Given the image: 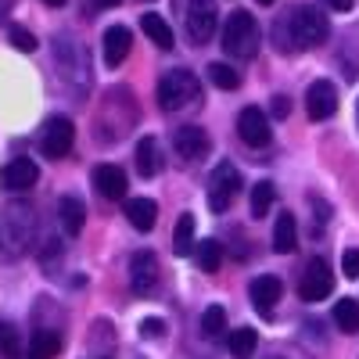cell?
Listing matches in <instances>:
<instances>
[{
    "instance_id": "1",
    "label": "cell",
    "mask_w": 359,
    "mask_h": 359,
    "mask_svg": "<svg viewBox=\"0 0 359 359\" xmlns=\"http://www.w3.org/2000/svg\"><path fill=\"white\" fill-rule=\"evenodd\" d=\"M327 33H331V25H327L323 11L313 8V4H294L277 25H273V36L284 40L280 50H291L294 47H320L327 40Z\"/></svg>"
},
{
    "instance_id": "2",
    "label": "cell",
    "mask_w": 359,
    "mask_h": 359,
    "mask_svg": "<svg viewBox=\"0 0 359 359\" xmlns=\"http://www.w3.org/2000/svg\"><path fill=\"white\" fill-rule=\"evenodd\" d=\"M262 33H259V22L248 11H230L223 22V50L237 62H248V57L259 54Z\"/></svg>"
},
{
    "instance_id": "3",
    "label": "cell",
    "mask_w": 359,
    "mask_h": 359,
    "mask_svg": "<svg viewBox=\"0 0 359 359\" xmlns=\"http://www.w3.org/2000/svg\"><path fill=\"white\" fill-rule=\"evenodd\" d=\"M201 101V83L194 72L187 69H172L158 79V104L162 111H184V108H198Z\"/></svg>"
},
{
    "instance_id": "4",
    "label": "cell",
    "mask_w": 359,
    "mask_h": 359,
    "mask_svg": "<svg viewBox=\"0 0 359 359\" xmlns=\"http://www.w3.org/2000/svg\"><path fill=\"white\" fill-rule=\"evenodd\" d=\"M237 187H241V172H237V165L219 162L212 169V176H208V208H212L216 216H223L230 208V201H233V194H237Z\"/></svg>"
},
{
    "instance_id": "5",
    "label": "cell",
    "mask_w": 359,
    "mask_h": 359,
    "mask_svg": "<svg viewBox=\"0 0 359 359\" xmlns=\"http://www.w3.org/2000/svg\"><path fill=\"white\" fill-rule=\"evenodd\" d=\"M72 140H76V126H72V118L65 115H54L43 123L40 130V151L47 158H65L72 151Z\"/></svg>"
},
{
    "instance_id": "6",
    "label": "cell",
    "mask_w": 359,
    "mask_h": 359,
    "mask_svg": "<svg viewBox=\"0 0 359 359\" xmlns=\"http://www.w3.org/2000/svg\"><path fill=\"white\" fill-rule=\"evenodd\" d=\"M334 291V273H331V266H327L323 259H313L306 266V273L302 280H298V294L306 298V302H323L327 294Z\"/></svg>"
},
{
    "instance_id": "7",
    "label": "cell",
    "mask_w": 359,
    "mask_h": 359,
    "mask_svg": "<svg viewBox=\"0 0 359 359\" xmlns=\"http://www.w3.org/2000/svg\"><path fill=\"white\" fill-rule=\"evenodd\" d=\"M216 18H219L216 0H191L187 4V36L194 43H208L216 33Z\"/></svg>"
},
{
    "instance_id": "8",
    "label": "cell",
    "mask_w": 359,
    "mask_h": 359,
    "mask_svg": "<svg viewBox=\"0 0 359 359\" xmlns=\"http://www.w3.org/2000/svg\"><path fill=\"white\" fill-rule=\"evenodd\" d=\"M338 111V90L331 79H316L309 83L306 90V115L313 118V123H323V118H331Z\"/></svg>"
},
{
    "instance_id": "9",
    "label": "cell",
    "mask_w": 359,
    "mask_h": 359,
    "mask_svg": "<svg viewBox=\"0 0 359 359\" xmlns=\"http://www.w3.org/2000/svg\"><path fill=\"white\" fill-rule=\"evenodd\" d=\"M130 287H133V294H151L158 287V259H155V252H137L130 259Z\"/></svg>"
},
{
    "instance_id": "10",
    "label": "cell",
    "mask_w": 359,
    "mask_h": 359,
    "mask_svg": "<svg viewBox=\"0 0 359 359\" xmlns=\"http://www.w3.org/2000/svg\"><path fill=\"white\" fill-rule=\"evenodd\" d=\"M237 133H241V140L248 147H266L273 140V130H269V118L262 108H245L241 118H237Z\"/></svg>"
},
{
    "instance_id": "11",
    "label": "cell",
    "mask_w": 359,
    "mask_h": 359,
    "mask_svg": "<svg viewBox=\"0 0 359 359\" xmlns=\"http://www.w3.org/2000/svg\"><path fill=\"white\" fill-rule=\"evenodd\" d=\"M40 180V169L33 158H11L4 169H0V184L8 191H29Z\"/></svg>"
},
{
    "instance_id": "12",
    "label": "cell",
    "mask_w": 359,
    "mask_h": 359,
    "mask_svg": "<svg viewBox=\"0 0 359 359\" xmlns=\"http://www.w3.org/2000/svg\"><path fill=\"white\" fill-rule=\"evenodd\" d=\"M172 147H176L180 158L194 162L208 151V133L201 126H180V130H172Z\"/></svg>"
},
{
    "instance_id": "13",
    "label": "cell",
    "mask_w": 359,
    "mask_h": 359,
    "mask_svg": "<svg viewBox=\"0 0 359 359\" xmlns=\"http://www.w3.org/2000/svg\"><path fill=\"white\" fill-rule=\"evenodd\" d=\"M94 187H97V194L108 198V201H123L130 184H126V172H123V169L111 165V162H104V165L94 169Z\"/></svg>"
},
{
    "instance_id": "14",
    "label": "cell",
    "mask_w": 359,
    "mask_h": 359,
    "mask_svg": "<svg viewBox=\"0 0 359 359\" xmlns=\"http://www.w3.org/2000/svg\"><path fill=\"white\" fill-rule=\"evenodd\" d=\"M130 47H133V33L126 25H111L104 29V65L108 69H118L130 57Z\"/></svg>"
},
{
    "instance_id": "15",
    "label": "cell",
    "mask_w": 359,
    "mask_h": 359,
    "mask_svg": "<svg viewBox=\"0 0 359 359\" xmlns=\"http://www.w3.org/2000/svg\"><path fill=\"white\" fill-rule=\"evenodd\" d=\"M248 294H252V306L259 313H273V306L280 302V294H284V284L277 277H255Z\"/></svg>"
},
{
    "instance_id": "16",
    "label": "cell",
    "mask_w": 359,
    "mask_h": 359,
    "mask_svg": "<svg viewBox=\"0 0 359 359\" xmlns=\"http://www.w3.org/2000/svg\"><path fill=\"white\" fill-rule=\"evenodd\" d=\"M126 219L133 223V230L147 233V230L158 223V205L151 198H130L126 201Z\"/></svg>"
},
{
    "instance_id": "17",
    "label": "cell",
    "mask_w": 359,
    "mask_h": 359,
    "mask_svg": "<svg viewBox=\"0 0 359 359\" xmlns=\"http://www.w3.org/2000/svg\"><path fill=\"white\" fill-rule=\"evenodd\" d=\"M137 172H140L144 180H151V176L162 172V147H158L155 137H144V140L137 144Z\"/></svg>"
},
{
    "instance_id": "18",
    "label": "cell",
    "mask_w": 359,
    "mask_h": 359,
    "mask_svg": "<svg viewBox=\"0 0 359 359\" xmlns=\"http://www.w3.org/2000/svg\"><path fill=\"white\" fill-rule=\"evenodd\" d=\"M57 352H62V334L50 331V327H40V331L29 338L25 359H54Z\"/></svg>"
},
{
    "instance_id": "19",
    "label": "cell",
    "mask_w": 359,
    "mask_h": 359,
    "mask_svg": "<svg viewBox=\"0 0 359 359\" xmlns=\"http://www.w3.org/2000/svg\"><path fill=\"white\" fill-rule=\"evenodd\" d=\"M57 219H62V226H65L69 237L83 233V223H86V208H83V201L72 198V194H65L62 201H57Z\"/></svg>"
},
{
    "instance_id": "20",
    "label": "cell",
    "mask_w": 359,
    "mask_h": 359,
    "mask_svg": "<svg viewBox=\"0 0 359 359\" xmlns=\"http://www.w3.org/2000/svg\"><path fill=\"white\" fill-rule=\"evenodd\" d=\"M294 245H298V223H294L291 212H280L277 223H273V248H277L280 255H291Z\"/></svg>"
},
{
    "instance_id": "21",
    "label": "cell",
    "mask_w": 359,
    "mask_h": 359,
    "mask_svg": "<svg viewBox=\"0 0 359 359\" xmlns=\"http://www.w3.org/2000/svg\"><path fill=\"white\" fill-rule=\"evenodd\" d=\"M140 29L158 50H172V29H169V22L162 15H140Z\"/></svg>"
},
{
    "instance_id": "22",
    "label": "cell",
    "mask_w": 359,
    "mask_h": 359,
    "mask_svg": "<svg viewBox=\"0 0 359 359\" xmlns=\"http://www.w3.org/2000/svg\"><path fill=\"white\" fill-rule=\"evenodd\" d=\"M198 248V241H194V216L191 212H184L176 219V230H172V252L184 259V255H191Z\"/></svg>"
},
{
    "instance_id": "23",
    "label": "cell",
    "mask_w": 359,
    "mask_h": 359,
    "mask_svg": "<svg viewBox=\"0 0 359 359\" xmlns=\"http://www.w3.org/2000/svg\"><path fill=\"white\" fill-rule=\"evenodd\" d=\"M259 348V331L255 327H237V331L230 334V355L233 359H252Z\"/></svg>"
},
{
    "instance_id": "24",
    "label": "cell",
    "mask_w": 359,
    "mask_h": 359,
    "mask_svg": "<svg viewBox=\"0 0 359 359\" xmlns=\"http://www.w3.org/2000/svg\"><path fill=\"white\" fill-rule=\"evenodd\" d=\"M334 323L341 327L345 334L359 331V302H355V298H338V302H334Z\"/></svg>"
},
{
    "instance_id": "25",
    "label": "cell",
    "mask_w": 359,
    "mask_h": 359,
    "mask_svg": "<svg viewBox=\"0 0 359 359\" xmlns=\"http://www.w3.org/2000/svg\"><path fill=\"white\" fill-rule=\"evenodd\" d=\"M273 198H277V187L269 184V180H259V184L252 187V216L266 219V212L273 208Z\"/></svg>"
},
{
    "instance_id": "26",
    "label": "cell",
    "mask_w": 359,
    "mask_h": 359,
    "mask_svg": "<svg viewBox=\"0 0 359 359\" xmlns=\"http://www.w3.org/2000/svg\"><path fill=\"white\" fill-rule=\"evenodd\" d=\"M226 331H230V327H226V309L223 306H208L201 313V334L205 338H223Z\"/></svg>"
},
{
    "instance_id": "27",
    "label": "cell",
    "mask_w": 359,
    "mask_h": 359,
    "mask_svg": "<svg viewBox=\"0 0 359 359\" xmlns=\"http://www.w3.org/2000/svg\"><path fill=\"white\" fill-rule=\"evenodd\" d=\"M198 266L205 269V273H216V269L223 266V245L219 241H201L198 245Z\"/></svg>"
},
{
    "instance_id": "28",
    "label": "cell",
    "mask_w": 359,
    "mask_h": 359,
    "mask_svg": "<svg viewBox=\"0 0 359 359\" xmlns=\"http://www.w3.org/2000/svg\"><path fill=\"white\" fill-rule=\"evenodd\" d=\"M208 79H212L219 90H237V86H241V72L230 69V65H223V62L208 65Z\"/></svg>"
},
{
    "instance_id": "29",
    "label": "cell",
    "mask_w": 359,
    "mask_h": 359,
    "mask_svg": "<svg viewBox=\"0 0 359 359\" xmlns=\"http://www.w3.org/2000/svg\"><path fill=\"white\" fill-rule=\"evenodd\" d=\"M0 355L4 359H18L22 355V341H18V331L11 323H0Z\"/></svg>"
},
{
    "instance_id": "30",
    "label": "cell",
    "mask_w": 359,
    "mask_h": 359,
    "mask_svg": "<svg viewBox=\"0 0 359 359\" xmlns=\"http://www.w3.org/2000/svg\"><path fill=\"white\" fill-rule=\"evenodd\" d=\"M8 36H11V43H15L18 50H25V54H33V50H36V36L29 33V29H22V25H11V33H8Z\"/></svg>"
},
{
    "instance_id": "31",
    "label": "cell",
    "mask_w": 359,
    "mask_h": 359,
    "mask_svg": "<svg viewBox=\"0 0 359 359\" xmlns=\"http://www.w3.org/2000/svg\"><path fill=\"white\" fill-rule=\"evenodd\" d=\"M341 273H345L348 280L359 277V248H348V252L341 255Z\"/></svg>"
},
{
    "instance_id": "32",
    "label": "cell",
    "mask_w": 359,
    "mask_h": 359,
    "mask_svg": "<svg viewBox=\"0 0 359 359\" xmlns=\"http://www.w3.org/2000/svg\"><path fill=\"white\" fill-rule=\"evenodd\" d=\"M162 334H165V320L151 316V320L140 323V338H162Z\"/></svg>"
},
{
    "instance_id": "33",
    "label": "cell",
    "mask_w": 359,
    "mask_h": 359,
    "mask_svg": "<svg viewBox=\"0 0 359 359\" xmlns=\"http://www.w3.org/2000/svg\"><path fill=\"white\" fill-rule=\"evenodd\" d=\"M269 111H273V118H287L291 115V101L284 94H277L273 101H269Z\"/></svg>"
},
{
    "instance_id": "34",
    "label": "cell",
    "mask_w": 359,
    "mask_h": 359,
    "mask_svg": "<svg viewBox=\"0 0 359 359\" xmlns=\"http://www.w3.org/2000/svg\"><path fill=\"white\" fill-rule=\"evenodd\" d=\"M331 11H352V0H323Z\"/></svg>"
},
{
    "instance_id": "35",
    "label": "cell",
    "mask_w": 359,
    "mask_h": 359,
    "mask_svg": "<svg viewBox=\"0 0 359 359\" xmlns=\"http://www.w3.org/2000/svg\"><path fill=\"white\" fill-rule=\"evenodd\" d=\"M94 8H115V4H123V0H90Z\"/></svg>"
},
{
    "instance_id": "36",
    "label": "cell",
    "mask_w": 359,
    "mask_h": 359,
    "mask_svg": "<svg viewBox=\"0 0 359 359\" xmlns=\"http://www.w3.org/2000/svg\"><path fill=\"white\" fill-rule=\"evenodd\" d=\"M43 4H47V8H62V4H65V0H43Z\"/></svg>"
},
{
    "instance_id": "37",
    "label": "cell",
    "mask_w": 359,
    "mask_h": 359,
    "mask_svg": "<svg viewBox=\"0 0 359 359\" xmlns=\"http://www.w3.org/2000/svg\"><path fill=\"white\" fill-rule=\"evenodd\" d=\"M255 4H273V0H255Z\"/></svg>"
},
{
    "instance_id": "38",
    "label": "cell",
    "mask_w": 359,
    "mask_h": 359,
    "mask_svg": "<svg viewBox=\"0 0 359 359\" xmlns=\"http://www.w3.org/2000/svg\"><path fill=\"white\" fill-rule=\"evenodd\" d=\"M355 118H359V104H355Z\"/></svg>"
}]
</instances>
